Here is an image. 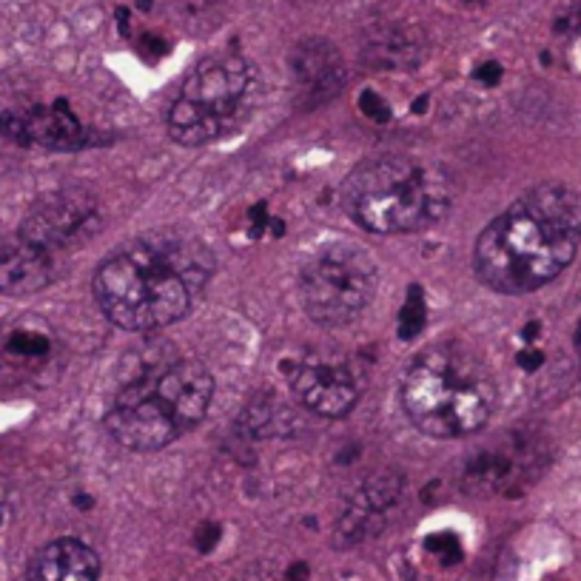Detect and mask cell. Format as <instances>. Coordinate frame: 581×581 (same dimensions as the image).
Segmentation results:
<instances>
[{"instance_id": "obj_1", "label": "cell", "mask_w": 581, "mask_h": 581, "mask_svg": "<svg viewBox=\"0 0 581 581\" xmlns=\"http://www.w3.org/2000/svg\"><path fill=\"white\" fill-rule=\"evenodd\" d=\"M214 274V254L183 228H157L117 245L94 271V300L109 322L146 334L194 308Z\"/></svg>"}, {"instance_id": "obj_2", "label": "cell", "mask_w": 581, "mask_h": 581, "mask_svg": "<svg viewBox=\"0 0 581 581\" xmlns=\"http://www.w3.org/2000/svg\"><path fill=\"white\" fill-rule=\"evenodd\" d=\"M581 243V194L542 183L516 197L473 245V271L499 294H530L573 263Z\"/></svg>"}, {"instance_id": "obj_3", "label": "cell", "mask_w": 581, "mask_h": 581, "mask_svg": "<svg viewBox=\"0 0 581 581\" xmlns=\"http://www.w3.org/2000/svg\"><path fill=\"white\" fill-rule=\"evenodd\" d=\"M214 379L203 362L149 351L114 394L106 431L120 448L154 453L206 419Z\"/></svg>"}, {"instance_id": "obj_4", "label": "cell", "mask_w": 581, "mask_h": 581, "mask_svg": "<svg viewBox=\"0 0 581 581\" xmlns=\"http://www.w3.org/2000/svg\"><path fill=\"white\" fill-rule=\"evenodd\" d=\"M453 197V177L439 163L413 154H385L345 177L339 206L371 234H413L442 223Z\"/></svg>"}, {"instance_id": "obj_5", "label": "cell", "mask_w": 581, "mask_h": 581, "mask_svg": "<svg viewBox=\"0 0 581 581\" xmlns=\"http://www.w3.org/2000/svg\"><path fill=\"white\" fill-rule=\"evenodd\" d=\"M402 408L413 425L433 439L473 436L496 411V382L470 348L436 342L408 365Z\"/></svg>"}, {"instance_id": "obj_6", "label": "cell", "mask_w": 581, "mask_h": 581, "mask_svg": "<svg viewBox=\"0 0 581 581\" xmlns=\"http://www.w3.org/2000/svg\"><path fill=\"white\" fill-rule=\"evenodd\" d=\"M260 103V72L243 55L203 60L183 80L169 109V134L180 146H208L240 132Z\"/></svg>"}, {"instance_id": "obj_7", "label": "cell", "mask_w": 581, "mask_h": 581, "mask_svg": "<svg viewBox=\"0 0 581 581\" xmlns=\"http://www.w3.org/2000/svg\"><path fill=\"white\" fill-rule=\"evenodd\" d=\"M376 288V260L357 243H325L302 265V308L322 328L354 322L374 302Z\"/></svg>"}, {"instance_id": "obj_8", "label": "cell", "mask_w": 581, "mask_h": 581, "mask_svg": "<svg viewBox=\"0 0 581 581\" xmlns=\"http://www.w3.org/2000/svg\"><path fill=\"white\" fill-rule=\"evenodd\" d=\"M550 456L553 445L542 428L516 425L476 450L459 479L476 496H522L547 470Z\"/></svg>"}, {"instance_id": "obj_9", "label": "cell", "mask_w": 581, "mask_h": 581, "mask_svg": "<svg viewBox=\"0 0 581 581\" xmlns=\"http://www.w3.org/2000/svg\"><path fill=\"white\" fill-rule=\"evenodd\" d=\"M103 206L86 188H57L43 194L26 211L18 228L20 240L38 245L43 251L60 254L63 248L92 240L103 228Z\"/></svg>"}, {"instance_id": "obj_10", "label": "cell", "mask_w": 581, "mask_h": 581, "mask_svg": "<svg viewBox=\"0 0 581 581\" xmlns=\"http://www.w3.org/2000/svg\"><path fill=\"white\" fill-rule=\"evenodd\" d=\"M0 134L23 149L80 151L92 146V132L63 103L9 109L0 114Z\"/></svg>"}, {"instance_id": "obj_11", "label": "cell", "mask_w": 581, "mask_h": 581, "mask_svg": "<svg viewBox=\"0 0 581 581\" xmlns=\"http://www.w3.org/2000/svg\"><path fill=\"white\" fill-rule=\"evenodd\" d=\"M291 391L302 408L325 419H342L357 408L359 382L337 357H305L291 376Z\"/></svg>"}, {"instance_id": "obj_12", "label": "cell", "mask_w": 581, "mask_h": 581, "mask_svg": "<svg viewBox=\"0 0 581 581\" xmlns=\"http://www.w3.org/2000/svg\"><path fill=\"white\" fill-rule=\"evenodd\" d=\"M55 328L40 317H20L0 328V382L23 385L52 371L57 362Z\"/></svg>"}, {"instance_id": "obj_13", "label": "cell", "mask_w": 581, "mask_h": 581, "mask_svg": "<svg viewBox=\"0 0 581 581\" xmlns=\"http://www.w3.org/2000/svg\"><path fill=\"white\" fill-rule=\"evenodd\" d=\"M402 493V479L394 473H376L371 479H365L359 490L345 502V510L339 516L337 536L345 544L365 542L376 536L388 513L394 510Z\"/></svg>"}, {"instance_id": "obj_14", "label": "cell", "mask_w": 581, "mask_h": 581, "mask_svg": "<svg viewBox=\"0 0 581 581\" xmlns=\"http://www.w3.org/2000/svg\"><path fill=\"white\" fill-rule=\"evenodd\" d=\"M291 72L297 77V89L308 106L331 100L345 83V66L339 52L325 40H305L294 49Z\"/></svg>"}, {"instance_id": "obj_15", "label": "cell", "mask_w": 581, "mask_h": 581, "mask_svg": "<svg viewBox=\"0 0 581 581\" xmlns=\"http://www.w3.org/2000/svg\"><path fill=\"white\" fill-rule=\"evenodd\" d=\"M57 277V254L26 243L15 234L0 243V294H35Z\"/></svg>"}, {"instance_id": "obj_16", "label": "cell", "mask_w": 581, "mask_h": 581, "mask_svg": "<svg viewBox=\"0 0 581 581\" xmlns=\"http://www.w3.org/2000/svg\"><path fill=\"white\" fill-rule=\"evenodd\" d=\"M29 581H97L100 579V559L92 547L80 539H55L43 544L32 556Z\"/></svg>"}, {"instance_id": "obj_17", "label": "cell", "mask_w": 581, "mask_h": 581, "mask_svg": "<svg viewBox=\"0 0 581 581\" xmlns=\"http://www.w3.org/2000/svg\"><path fill=\"white\" fill-rule=\"evenodd\" d=\"M365 60L374 69H411L422 60V40L402 26H379L365 40Z\"/></svg>"}, {"instance_id": "obj_18", "label": "cell", "mask_w": 581, "mask_h": 581, "mask_svg": "<svg viewBox=\"0 0 581 581\" xmlns=\"http://www.w3.org/2000/svg\"><path fill=\"white\" fill-rule=\"evenodd\" d=\"M425 319H428L425 317V300H422L419 288H411V294H408V300H405V308H402V325H399L402 339L416 337V334L422 331Z\"/></svg>"}, {"instance_id": "obj_19", "label": "cell", "mask_w": 581, "mask_h": 581, "mask_svg": "<svg viewBox=\"0 0 581 581\" xmlns=\"http://www.w3.org/2000/svg\"><path fill=\"white\" fill-rule=\"evenodd\" d=\"M166 3L183 23H197V20L206 18V12L217 0H166Z\"/></svg>"}, {"instance_id": "obj_20", "label": "cell", "mask_w": 581, "mask_h": 581, "mask_svg": "<svg viewBox=\"0 0 581 581\" xmlns=\"http://www.w3.org/2000/svg\"><path fill=\"white\" fill-rule=\"evenodd\" d=\"M428 547H431L436 556H442V562L445 564L459 559V542H456L453 536H448V533H445V536H431V539H428Z\"/></svg>"}, {"instance_id": "obj_21", "label": "cell", "mask_w": 581, "mask_h": 581, "mask_svg": "<svg viewBox=\"0 0 581 581\" xmlns=\"http://www.w3.org/2000/svg\"><path fill=\"white\" fill-rule=\"evenodd\" d=\"M362 106H368V109H362L365 114H371L376 120H385L388 117V106H385V100H379L374 92L362 94Z\"/></svg>"}, {"instance_id": "obj_22", "label": "cell", "mask_w": 581, "mask_h": 581, "mask_svg": "<svg viewBox=\"0 0 581 581\" xmlns=\"http://www.w3.org/2000/svg\"><path fill=\"white\" fill-rule=\"evenodd\" d=\"M476 77H479L485 86H496V83H499V77H502V69H499L496 63H488L485 69H479V72H476Z\"/></svg>"}, {"instance_id": "obj_23", "label": "cell", "mask_w": 581, "mask_h": 581, "mask_svg": "<svg viewBox=\"0 0 581 581\" xmlns=\"http://www.w3.org/2000/svg\"><path fill=\"white\" fill-rule=\"evenodd\" d=\"M519 362H522L525 368H539V365H542V354H539V351H527V354L519 357Z\"/></svg>"}, {"instance_id": "obj_24", "label": "cell", "mask_w": 581, "mask_h": 581, "mask_svg": "<svg viewBox=\"0 0 581 581\" xmlns=\"http://www.w3.org/2000/svg\"><path fill=\"white\" fill-rule=\"evenodd\" d=\"M3 519H6V488L0 482V525H3Z\"/></svg>"}]
</instances>
